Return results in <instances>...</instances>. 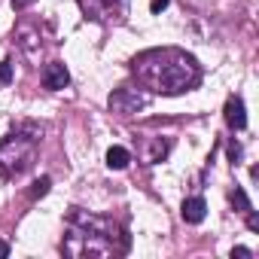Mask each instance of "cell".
Segmentation results:
<instances>
[{
  "label": "cell",
  "instance_id": "6da1fadb",
  "mask_svg": "<svg viewBox=\"0 0 259 259\" xmlns=\"http://www.w3.org/2000/svg\"><path fill=\"white\" fill-rule=\"evenodd\" d=\"M135 76L159 95H183L201 82V67L180 49H150L135 58Z\"/></svg>",
  "mask_w": 259,
  "mask_h": 259
},
{
  "label": "cell",
  "instance_id": "7a4b0ae2",
  "mask_svg": "<svg viewBox=\"0 0 259 259\" xmlns=\"http://www.w3.org/2000/svg\"><path fill=\"white\" fill-rule=\"evenodd\" d=\"M61 247L67 256H110L119 250L113 223L104 217H92L79 207H73L67 217V238Z\"/></svg>",
  "mask_w": 259,
  "mask_h": 259
},
{
  "label": "cell",
  "instance_id": "3957f363",
  "mask_svg": "<svg viewBox=\"0 0 259 259\" xmlns=\"http://www.w3.org/2000/svg\"><path fill=\"white\" fill-rule=\"evenodd\" d=\"M37 141H40V128L34 125H19L13 135H7L0 141V174L4 177L25 174L37 159Z\"/></svg>",
  "mask_w": 259,
  "mask_h": 259
},
{
  "label": "cell",
  "instance_id": "277c9868",
  "mask_svg": "<svg viewBox=\"0 0 259 259\" xmlns=\"http://www.w3.org/2000/svg\"><path fill=\"white\" fill-rule=\"evenodd\" d=\"M79 7L89 19L101 25H119L128 16V0H79Z\"/></svg>",
  "mask_w": 259,
  "mask_h": 259
},
{
  "label": "cell",
  "instance_id": "5b68a950",
  "mask_svg": "<svg viewBox=\"0 0 259 259\" xmlns=\"http://www.w3.org/2000/svg\"><path fill=\"white\" fill-rule=\"evenodd\" d=\"M147 104H150V98L144 92H138V89H116L110 95V110L119 113V116H132V113L144 110Z\"/></svg>",
  "mask_w": 259,
  "mask_h": 259
},
{
  "label": "cell",
  "instance_id": "8992f818",
  "mask_svg": "<svg viewBox=\"0 0 259 259\" xmlns=\"http://www.w3.org/2000/svg\"><path fill=\"white\" fill-rule=\"evenodd\" d=\"M40 79H43V89L58 92V89H64V85L70 82V73H67V67H64L61 61H52V64H46V67H43Z\"/></svg>",
  "mask_w": 259,
  "mask_h": 259
},
{
  "label": "cell",
  "instance_id": "52a82bcc",
  "mask_svg": "<svg viewBox=\"0 0 259 259\" xmlns=\"http://www.w3.org/2000/svg\"><path fill=\"white\" fill-rule=\"evenodd\" d=\"M226 125L235 128V132H241V128L247 125V113H244V101L238 95H232L226 101Z\"/></svg>",
  "mask_w": 259,
  "mask_h": 259
},
{
  "label": "cell",
  "instance_id": "ba28073f",
  "mask_svg": "<svg viewBox=\"0 0 259 259\" xmlns=\"http://www.w3.org/2000/svg\"><path fill=\"white\" fill-rule=\"evenodd\" d=\"M180 217H183L189 226H198V223L207 217V204H204V198H198V195H195V198H186V201H183Z\"/></svg>",
  "mask_w": 259,
  "mask_h": 259
},
{
  "label": "cell",
  "instance_id": "9c48e42d",
  "mask_svg": "<svg viewBox=\"0 0 259 259\" xmlns=\"http://www.w3.org/2000/svg\"><path fill=\"white\" fill-rule=\"evenodd\" d=\"M128 162H132V153H128L125 147H110L107 150V168L122 171V168H128Z\"/></svg>",
  "mask_w": 259,
  "mask_h": 259
},
{
  "label": "cell",
  "instance_id": "30bf717a",
  "mask_svg": "<svg viewBox=\"0 0 259 259\" xmlns=\"http://www.w3.org/2000/svg\"><path fill=\"white\" fill-rule=\"evenodd\" d=\"M168 150H171V141H162V138H159V141L153 144V150L147 153V162H150V165H156V162H162V159L168 156Z\"/></svg>",
  "mask_w": 259,
  "mask_h": 259
},
{
  "label": "cell",
  "instance_id": "8fae6325",
  "mask_svg": "<svg viewBox=\"0 0 259 259\" xmlns=\"http://www.w3.org/2000/svg\"><path fill=\"white\" fill-rule=\"evenodd\" d=\"M232 204H235V207H238L241 213L253 210V204H250V198L244 195V189H241V186H235V189H232Z\"/></svg>",
  "mask_w": 259,
  "mask_h": 259
},
{
  "label": "cell",
  "instance_id": "7c38bea8",
  "mask_svg": "<svg viewBox=\"0 0 259 259\" xmlns=\"http://www.w3.org/2000/svg\"><path fill=\"white\" fill-rule=\"evenodd\" d=\"M49 186H52V180H49V177H40V180H37V183L31 186V192H28V195H31V198L37 201V198H43V195L49 192Z\"/></svg>",
  "mask_w": 259,
  "mask_h": 259
},
{
  "label": "cell",
  "instance_id": "4fadbf2b",
  "mask_svg": "<svg viewBox=\"0 0 259 259\" xmlns=\"http://www.w3.org/2000/svg\"><path fill=\"white\" fill-rule=\"evenodd\" d=\"M13 82V61H0V85H10Z\"/></svg>",
  "mask_w": 259,
  "mask_h": 259
},
{
  "label": "cell",
  "instance_id": "5bb4252c",
  "mask_svg": "<svg viewBox=\"0 0 259 259\" xmlns=\"http://www.w3.org/2000/svg\"><path fill=\"white\" fill-rule=\"evenodd\" d=\"M229 159H232V165H238V162H241V147H238L235 141L229 144Z\"/></svg>",
  "mask_w": 259,
  "mask_h": 259
},
{
  "label": "cell",
  "instance_id": "9a60e30c",
  "mask_svg": "<svg viewBox=\"0 0 259 259\" xmlns=\"http://www.w3.org/2000/svg\"><path fill=\"white\" fill-rule=\"evenodd\" d=\"M247 229H250V232H259V217H256L253 210H247Z\"/></svg>",
  "mask_w": 259,
  "mask_h": 259
},
{
  "label": "cell",
  "instance_id": "2e32d148",
  "mask_svg": "<svg viewBox=\"0 0 259 259\" xmlns=\"http://www.w3.org/2000/svg\"><path fill=\"white\" fill-rule=\"evenodd\" d=\"M168 4H171V0H150V10H153V13L159 16V13H162V10H165Z\"/></svg>",
  "mask_w": 259,
  "mask_h": 259
},
{
  "label": "cell",
  "instance_id": "e0dca14e",
  "mask_svg": "<svg viewBox=\"0 0 259 259\" xmlns=\"http://www.w3.org/2000/svg\"><path fill=\"white\" fill-rule=\"evenodd\" d=\"M10 4H13V10H25V7L37 4V0H10Z\"/></svg>",
  "mask_w": 259,
  "mask_h": 259
},
{
  "label": "cell",
  "instance_id": "ac0fdd59",
  "mask_svg": "<svg viewBox=\"0 0 259 259\" xmlns=\"http://www.w3.org/2000/svg\"><path fill=\"white\" fill-rule=\"evenodd\" d=\"M232 256H238V259H247V256H253V253H250L247 247H235V250H232Z\"/></svg>",
  "mask_w": 259,
  "mask_h": 259
},
{
  "label": "cell",
  "instance_id": "d6986e66",
  "mask_svg": "<svg viewBox=\"0 0 259 259\" xmlns=\"http://www.w3.org/2000/svg\"><path fill=\"white\" fill-rule=\"evenodd\" d=\"M4 256H10V244H7V241H0V259H4Z\"/></svg>",
  "mask_w": 259,
  "mask_h": 259
}]
</instances>
